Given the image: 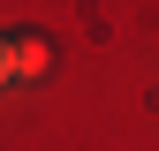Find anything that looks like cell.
<instances>
[{"instance_id": "6da1fadb", "label": "cell", "mask_w": 159, "mask_h": 151, "mask_svg": "<svg viewBox=\"0 0 159 151\" xmlns=\"http://www.w3.org/2000/svg\"><path fill=\"white\" fill-rule=\"evenodd\" d=\"M46 61H53L46 38H30V30H23V38H8V68H15V76H46Z\"/></svg>"}, {"instance_id": "7a4b0ae2", "label": "cell", "mask_w": 159, "mask_h": 151, "mask_svg": "<svg viewBox=\"0 0 159 151\" xmlns=\"http://www.w3.org/2000/svg\"><path fill=\"white\" fill-rule=\"evenodd\" d=\"M0 83H8V38H0Z\"/></svg>"}]
</instances>
